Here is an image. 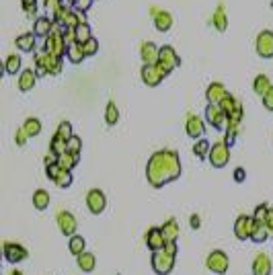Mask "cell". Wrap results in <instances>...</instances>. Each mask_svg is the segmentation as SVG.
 Instances as JSON below:
<instances>
[{
    "instance_id": "cell-1",
    "label": "cell",
    "mask_w": 273,
    "mask_h": 275,
    "mask_svg": "<svg viewBox=\"0 0 273 275\" xmlns=\"http://www.w3.org/2000/svg\"><path fill=\"white\" fill-rule=\"evenodd\" d=\"M181 158L177 150H158L148 158L146 179L154 189H161L181 177Z\"/></svg>"
},
{
    "instance_id": "cell-2",
    "label": "cell",
    "mask_w": 273,
    "mask_h": 275,
    "mask_svg": "<svg viewBox=\"0 0 273 275\" xmlns=\"http://www.w3.org/2000/svg\"><path fill=\"white\" fill-rule=\"evenodd\" d=\"M35 72H37V76H46V74L58 76L62 72V58L48 54V52H37L35 54Z\"/></svg>"
},
{
    "instance_id": "cell-3",
    "label": "cell",
    "mask_w": 273,
    "mask_h": 275,
    "mask_svg": "<svg viewBox=\"0 0 273 275\" xmlns=\"http://www.w3.org/2000/svg\"><path fill=\"white\" fill-rule=\"evenodd\" d=\"M43 52L54 54V56H60V58H64V56L68 54V43H66V39H64V27H60V25L54 23L52 33L46 37Z\"/></svg>"
},
{
    "instance_id": "cell-4",
    "label": "cell",
    "mask_w": 273,
    "mask_h": 275,
    "mask_svg": "<svg viewBox=\"0 0 273 275\" xmlns=\"http://www.w3.org/2000/svg\"><path fill=\"white\" fill-rule=\"evenodd\" d=\"M152 271L156 275H169L173 269H175V255H171L169 250H158V253H152Z\"/></svg>"
},
{
    "instance_id": "cell-5",
    "label": "cell",
    "mask_w": 273,
    "mask_h": 275,
    "mask_svg": "<svg viewBox=\"0 0 273 275\" xmlns=\"http://www.w3.org/2000/svg\"><path fill=\"white\" fill-rule=\"evenodd\" d=\"M210 165L214 169H224L230 161V146L226 142H216L212 144V150H210V156H208Z\"/></svg>"
},
{
    "instance_id": "cell-6",
    "label": "cell",
    "mask_w": 273,
    "mask_h": 275,
    "mask_svg": "<svg viewBox=\"0 0 273 275\" xmlns=\"http://www.w3.org/2000/svg\"><path fill=\"white\" fill-rule=\"evenodd\" d=\"M140 76H142V82L146 86H158L169 74L158 64H144L142 70H140Z\"/></svg>"
},
{
    "instance_id": "cell-7",
    "label": "cell",
    "mask_w": 273,
    "mask_h": 275,
    "mask_svg": "<svg viewBox=\"0 0 273 275\" xmlns=\"http://www.w3.org/2000/svg\"><path fill=\"white\" fill-rule=\"evenodd\" d=\"M206 267L216 275H224L228 271V267H230V259H228V255L224 250H212L208 255V259H206Z\"/></svg>"
},
{
    "instance_id": "cell-8",
    "label": "cell",
    "mask_w": 273,
    "mask_h": 275,
    "mask_svg": "<svg viewBox=\"0 0 273 275\" xmlns=\"http://www.w3.org/2000/svg\"><path fill=\"white\" fill-rule=\"evenodd\" d=\"M255 50H257V56H261L263 60H271L273 58V31L263 29L255 39Z\"/></svg>"
},
{
    "instance_id": "cell-9",
    "label": "cell",
    "mask_w": 273,
    "mask_h": 275,
    "mask_svg": "<svg viewBox=\"0 0 273 275\" xmlns=\"http://www.w3.org/2000/svg\"><path fill=\"white\" fill-rule=\"evenodd\" d=\"M158 66H161V68H163L167 74H171L175 68H179V66H181V58L177 56L175 48H171V45H163V48H161Z\"/></svg>"
},
{
    "instance_id": "cell-10",
    "label": "cell",
    "mask_w": 273,
    "mask_h": 275,
    "mask_svg": "<svg viewBox=\"0 0 273 275\" xmlns=\"http://www.w3.org/2000/svg\"><path fill=\"white\" fill-rule=\"evenodd\" d=\"M206 121L218 131H224L228 127V115L220 109V105H208L206 107Z\"/></svg>"
},
{
    "instance_id": "cell-11",
    "label": "cell",
    "mask_w": 273,
    "mask_h": 275,
    "mask_svg": "<svg viewBox=\"0 0 273 275\" xmlns=\"http://www.w3.org/2000/svg\"><path fill=\"white\" fill-rule=\"evenodd\" d=\"M56 224H58V228H60V232L64 234V236H68V238H72V236H76V228H78V222H76V218H74V214H70V212H58V216H56Z\"/></svg>"
},
{
    "instance_id": "cell-12",
    "label": "cell",
    "mask_w": 273,
    "mask_h": 275,
    "mask_svg": "<svg viewBox=\"0 0 273 275\" xmlns=\"http://www.w3.org/2000/svg\"><path fill=\"white\" fill-rule=\"evenodd\" d=\"M253 230H255V220H253V216L242 214V216L236 218V222H234V236H236L238 240H251Z\"/></svg>"
},
{
    "instance_id": "cell-13",
    "label": "cell",
    "mask_w": 273,
    "mask_h": 275,
    "mask_svg": "<svg viewBox=\"0 0 273 275\" xmlns=\"http://www.w3.org/2000/svg\"><path fill=\"white\" fill-rule=\"evenodd\" d=\"M86 208H88V212L95 214V216L103 214L105 208H107V197H105V193H103L101 189H90V191L86 193Z\"/></svg>"
},
{
    "instance_id": "cell-14",
    "label": "cell",
    "mask_w": 273,
    "mask_h": 275,
    "mask_svg": "<svg viewBox=\"0 0 273 275\" xmlns=\"http://www.w3.org/2000/svg\"><path fill=\"white\" fill-rule=\"evenodd\" d=\"M185 131H187L189 138H193L195 142L201 140L203 133H206V123H203V119H201L199 115L189 113V115H187V121H185Z\"/></svg>"
},
{
    "instance_id": "cell-15",
    "label": "cell",
    "mask_w": 273,
    "mask_h": 275,
    "mask_svg": "<svg viewBox=\"0 0 273 275\" xmlns=\"http://www.w3.org/2000/svg\"><path fill=\"white\" fill-rule=\"evenodd\" d=\"M3 253H5L7 263H13V265H17V263H21V261H25L29 257L27 248L21 246V244H17V242H5Z\"/></svg>"
},
{
    "instance_id": "cell-16",
    "label": "cell",
    "mask_w": 273,
    "mask_h": 275,
    "mask_svg": "<svg viewBox=\"0 0 273 275\" xmlns=\"http://www.w3.org/2000/svg\"><path fill=\"white\" fill-rule=\"evenodd\" d=\"M150 17H152V21H154V27H156L161 33L171 31V27H173V15H171L169 11L152 9V11H150Z\"/></svg>"
},
{
    "instance_id": "cell-17",
    "label": "cell",
    "mask_w": 273,
    "mask_h": 275,
    "mask_svg": "<svg viewBox=\"0 0 273 275\" xmlns=\"http://www.w3.org/2000/svg\"><path fill=\"white\" fill-rule=\"evenodd\" d=\"M146 246H148L152 253H158V250H163V248L167 246V240H165L161 228H150V230L146 232Z\"/></svg>"
},
{
    "instance_id": "cell-18",
    "label": "cell",
    "mask_w": 273,
    "mask_h": 275,
    "mask_svg": "<svg viewBox=\"0 0 273 275\" xmlns=\"http://www.w3.org/2000/svg\"><path fill=\"white\" fill-rule=\"evenodd\" d=\"M226 95H228V90H226V86H224L222 82H212V84L206 88L208 105H220Z\"/></svg>"
},
{
    "instance_id": "cell-19",
    "label": "cell",
    "mask_w": 273,
    "mask_h": 275,
    "mask_svg": "<svg viewBox=\"0 0 273 275\" xmlns=\"http://www.w3.org/2000/svg\"><path fill=\"white\" fill-rule=\"evenodd\" d=\"M140 56L144 64H158V56H161V48H156L154 41H144L140 45Z\"/></svg>"
},
{
    "instance_id": "cell-20",
    "label": "cell",
    "mask_w": 273,
    "mask_h": 275,
    "mask_svg": "<svg viewBox=\"0 0 273 275\" xmlns=\"http://www.w3.org/2000/svg\"><path fill=\"white\" fill-rule=\"evenodd\" d=\"M35 82H37V72H35V68H25V70L19 74V90H21V93L31 90V88L35 86Z\"/></svg>"
},
{
    "instance_id": "cell-21",
    "label": "cell",
    "mask_w": 273,
    "mask_h": 275,
    "mask_svg": "<svg viewBox=\"0 0 273 275\" xmlns=\"http://www.w3.org/2000/svg\"><path fill=\"white\" fill-rule=\"evenodd\" d=\"M253 275H271V259L267 255H257L253 261Z\"/></svg>"
},
{
    "instance_id": "cell-22",
    "label": "cell",
    "mask_w": 273,
    "mask_h": 275,
    "mask_svg": "<svg viewBox=\"0 0 273 275\" xmlns=\"http://www.w3.org/2000/svg\"><path fill=\"white\" fill-rule=\"evenodd\" d=\"M54 29V21L50 17H37L35 23H33V33L37 37H48Z\"/></svg>"
},
{
    "instance_id": "cell-23",
    "label": "cell",
    "mask_w": 273,
    "mask_h": 275,
    "mask_svg": "<svg viewBox=\"0 0 273 275\" xmlns=\"http://www.w3.org/2000/svg\"><path fill=\"white\" fill-rule=\"evenodd\" d=\"M161 230H163V236H165L167 242H177V238H179V224H177L175 218H169L161 226Z\"/></svg>"
},
{
    "instance_id": "cell-24",
    "label": "cell",
    "mask_w": 273,
    "mask_h": 275,
    "mask_svg": "<svg viewBox=\"0 0 273 275\" xmlns=\"http://www.w3.org/2000/svg\"><path fill=\"white\" fill-rule=\"evenodd\" d=\"M76 265H78V269L82 271V273H90V271H95V267H97V259H95V255L93 253H82L80 257H76Z\"/></svg>"
},
{
    "instance_id": "cell-25",
    "label": "cell",
    "mask_w": 273,
    "mask_h": 275,
    "mask_svg": "<svg viewBox=\"0 0 273 275\" xmlns=\"http://www.w3.org/2000/svg\"><path fill=\"white\" fill-rule=\"evenodd\" d=\"M269 236H271V232H269L267 224H265V222H255V230H253L251 240L257 242V244H263V242L269 240Z\"/></svg>"
},
{
    "instance_id": "cell-26",
    "label": "cell",
    "mask_w": 273,
    "mask_h": 275,
    "mask_svg": "<svg viewBox=\"0 0 273 275\" xmlns=\"http://www.w3.org/2000/svg\"><path fill=\"white\" fill-rule=\"evenodd\" d=\"M37 35L31 31V33H23V35H19L17 37V50H21V52H33L35 50V39Z\"/></svg>"
},
{
    "instance_id": "cell-27",
    "label": "cell",
    "mask_w": 273,
    "mask_h": 275,
    "mask_svg": "<svg viewBox=\"0 0 273 275\" xmlns=\"http://www.w3.org/2000/svg\"><path fill=\"white\" fill-rule=\"evenodd\" d=\"M271 86H273V84H271V80H269L267 74H257L255 80H253V90H255L259 97H263Z\"/></svg>"
},
{
    "instance_id": "cell-28",
    "label": "cell",
    "mask_w": 273,
    "mask_h": 275,
    "mask_svg": "<svg viewBox=\"0 0 273 275\" xmlns=\"http://www.w3.org/2000/svg\"><path fill=\"white\" fill-rule=\"evenodd\" d=\"M33 208H35L37 212H43V210L50 208V193H48L46 189H37V191L33 193Z\"/></svg>"
},
{
    "instance_id": "cell-29",
    "label": "cell",
    "mask_w": 273,
    "mask_h": 275,
    "mask_svg": "<svg viewBox=\"0 0 273 275\" xmlns=\"http://www.w3.org/2000/svg\"><path fill=\"white\" fill-rule=\"evenodd\" d=\"M212 25H214L218 31H226V27H228V17H226L222 5H220V7L216 9V13L212 15Z\"/></svg>"
},
{
    "instance_id": "cell-30",
    "label": "cell",
    "mask_w": 273,
    "mask_h": 275,
    "mask_svg": "<svg viewBox=\"0 0 273 275\" xmlns=\"http://www.w3.org/2000/svg\"><path fill=\"white\" fill-rule=\"evenodd\" d=\"M78 154H72V152H66V154H62L60 158H58V165H60V169L62 171H68V173H72V169L78 165Z\"/></svg>"
},
{
    "instance_id": "cell-31",
    "label": "cell",
    "mask_w": 273,
    "mask_h": 275,
    "mask_svg": "<svg viewBox=\"0 0 273 275\" xmlns=\"http://www.w3.org/2000/svg\"><path fill=\"white\" fill-rule=\"evenodd\" d=\"M21 127L27 131V135H29V138H35V135H39V133H41V121H39L37 117H27V119H25V123H23Z\"/></svg>"
},
{
    "instance_id": "cell-32",
    "label": "cell",
    "mask_w": 273,
    "mask_h": 275,
    "mask_svg": "<svg viewBox=\"0 0 273 275\" xmlns=\"http://www.w3.org/2000/svg\"><path fill=\"white\" fill-rule=\"evenodd\" d=\"M66 58L72 62V64H80L86 56H84V52H82V43H72V45H68V54H66Z\"/></svg>"
},
{
    "instance_id": "cell-33",
    "label": "cell",
    "mask_w": 273,
    "mask_h": 275,
    "mask_svg": "<svg viewBox=\"0 0 273 275\" xmlns=\"http://www.w3.org/2000/svg\"><path fill=\"white\" fill-rule=\"evenodd\" d=\"M68 248H70V253L72 255H76V257H80L82 253H86L84 248H86V240L82 238V236H72L70 240H68Z\"/></svg>"
},
{
    "instance_id": "cell-34",
    "label": "cell",
    "mask_w": 273,
    "mask_h": 275,
    "mask_svg": "<svg viewBox=\"0 0 273 275\" xmlns=\"http://www.w3.org/2000/svg\"><path fill=\"white\" fill-rule=\"evenodd\" d=\"M5 72H7V74H17V72H23V70H21V56L11 54V56L7 58V62H5Z\"/></svg>"
},
{
    "instance_id": "cell-35",
    "label": "cell",
    "mask_w": 273,
    "mask_h": 275,
    "mask_svg": "<svg viewBox=\"0 0 273 275\" xmlns=\"http://www.w3.org/2000/svg\"><path fill=\"white\" fill-rule=\"evenodd\" d=\"M50 152H54V154H58V156L66 154V152H68V142L62 140V138H58V135H54L52 142H50Z\"/></svg>"
},
{
    "instance_id": "cell-36",
    "label": "cell",
    "mask_w": 273,
    "mask_h": 275,
    "mask_svg": "<svg viewBox=\"0 0 273 275\" xmlns=\"http://www.w3.org/2000/svg\"><path fill=\"white\" fill-rule=\"evenodd\" d=\"M210 150H212V144H210L208 140H203V138L193 144V154H195L197 158H208V156H210Z\"/></svg>"
},
{
    "instance_id": "cell-37",
    "label": "cell",
    "mask_w": 273,
    "mask_h": 275,
    "mask_svg": "<svg viewBox=\"0 0 273 275\" xmlns=\"http://www.w3.org/2000/svg\"><path fill=\"white\" fill-rule=\"evenodd\" d=\"M72 11H74V9H72V7H68V5L64 3V5H62V7L58 9V13H56V15L52 17V21H54L56 25H60V27H64V25H66V19L70 17V13H72Z\"/></svg>"
},
{
    "instance_id": "cell-38",
    "label": "cell",
    "mask_w": 273,
    "mask_h": 275,
    "mask_svg": "<svg viewBox=\"0 0 273 275\" xmlns=\"http://www.w3.org/2000/svg\"><path fill=\"white\" fill-rule=\"evenodd\" d=\"M105 121H107V125H115V123L119 121V109H117V105H115L113 101L107 103V109H105Z\"/></svg>"
},
{
    "instance_id": "cell-39",
    "label": "cell",
    "mask_w": 273,
    "mask_h": 275,
    "mask_svg": "<svg viewBox=\"0 0 273 275\" xmlns=\"http://www.w3.org/2000/svg\"><path fill=\"white\" fill-rule=\"evenodd\" d=\"M238 127H240V123H236V121H228V127H226V138H224V142H226L228 146H234V142H236V135H238Z\"/></svg>"
},
{
    "instance_id": "cell-40",
    "label": "cell",
    "mask_w": 273,
    "mask_h": 275,
    "mask_svg": "<svg viewBox=\"0 0 273 275\" xmlns=\"http://www.w3.org/2000/svg\"><path fill=\"white\" fill-rule=\"evenodd\" d=\"M74 31H76V43H86V41L93 37V33H90V25H88V23L78 25Z\"/></svg>"
},
{
    "instance_id": "cell-41",
    "label": "cell",
    "mask_w": 273,
    "mask_h": 275,
    "mask_svg": "<svg viewBox=\"0 0 273 275\" xmlns=\"http://www.w3.org/2000/svg\"><path fill=\"white\" fill-rule=\"evenodd\" d=\"M54 135H58V138H62V140H70V138L74 135L72 133V123L70 121H60V125H58V129H56V133Z\"/></svg>"
},
{
    "instance_id": "cell-42",
    "label": "cell",
    "mask_w": 273,
    "mask_h": 275,
    "mask_svg": "<svg viewBox=\"0 0 273 275\" xmlns=\"http://www.w3.org/2000/svg\"><path fill=\"white\" fill-rule=\"evenodd\" d=\"M236 103H238V99H234V97L228 93V95L222 99V103H220V109H222V111H224V113L230 117V115H232V111L236 109Z\"/></svg>"
},
{
    "instance_id": "cell-43",
    "label": "cell",
    "mask_w": 273,
    "mask_h": 275,
    "mask_svg": "<svg viewBox=\"0 0 273 275\" xmlns=\"http://www.w3.org/2000/svg\"><path fill=\"white\" fill-rule=\"evenodd\" d=\"M82 52H84V56H86V58H88V56H95V54L99 52V39L90 37L86 43H82Z\"/></svg>"
},
{
    "instance_id": "cell-44",
    "label": "cell",
    "mask_w": 273,
    "mask_h": 275,
    "mask_svg": "<svg viewBox=\"0 0 273 275\" xmlns=\"http://www.w3.org/2000/svg\"><path fill=\"white\" fill-rule=\"evenodd\" d=\"M54 183H56L60 189H68V187L72 185V173H68V171H62V173H60V177H58Z\"/></svg>"
},
{
    "instance_id": "cell-45",
    "label": "cell",
    "mask_w": 273,
    "mask_h": 275,
    "mask_svg": "<svg viewBox=\"0 0 273 275\" xmlns=\"http://www.w3.org/2000/svg\"><path fill=\"white\" fill-rule=\"evenodd\" d=\"M267 214H269V205H267V203H259V205L255 208L253 220H255V222H265V220H267Z\"/></svg>"
},
{
    "instance_id": "cell-46",
    "label": "cell",
    "mask_w": 273,
    "mask_h": 275,
    "mask_svg": "<svg viewBox=\"0 0 273 275\" xmlns=\"http://www.w3.org/2000/svg\"><path fill=\"white\" fill-rule=\"evenodd\" d=\"M80 150H82V140L78 135H72L70 140H68V152H72V154H78L80 156Z\"/></svg>"
},
{
    "instance_id": "cell-47",
    "label": "cell",
    "mask_w": 273,
    "mask_h": 275,
    "mask_svg": "<svg viewBox=\"0 0 273 275\" xmlns=\"http://www.w3.org/2000/svg\"><path fill=\"white\" fill-rule=\"evenodd\" d=\"M21 7L27 17H33L37 13V0H21Z\"/></svg>"
},
{
    "instance_id": "cell-48",
    "label": "cell",
    "mask_w": 273,
    "mask_h": 275,
    "mask_svg": "<svg viewBox=\"0 0 273 275\" xmlns=\"http://www.w3.org/2000/svg\"><path fill=\"white\" fill-rule=\"evenodd\" d=\"M62 5H64V0H46V9H48L50 17H54Z\"/></svg>"
},
{
    "instance_id": "cell-49",
    "label": "cell",
    "mask_w": 273,
    "mask_h": 275,
    "mask_svg": "<svg viewBox=\"0 0 273 275\" xmlns=\"http://www.w3.org/2000/svg\"><path fill=\"white\" fill-rule=\"evenodd\" d=\"M60 173H62L60 165H50V167H46V177L52 179V181H56V179L60 177Z\"/></svg>"
},
{
    "instance_id": "cell-50",
    "label": "cell",
    "mask_w": 273,
    "mask_h": 275,
    "mask_svg": "<svg viewBox=\"0 0 273 275\" xmlns=\"http://www.w3.org/2000/svg\"><path fill=\"white\" fill-rule=\"evenodd\" d=\"M261 99H263V107H265L267 111H273V86H271Z\"/></svg>"
},
{
    "instance_id": "cell-51",
    "label": "cell",
    "mask_w": 273,
    "mask_h": 275,
    "mask_svg": "<svg viewBox=\"0 0 273 275\" xmlns=\"http://www.w3.org/2000/svg\"><path fill=\"white\" fill-rule=\"evenodd\" d=\"M27 140H29L27 131H25L23 127H19V129H17V133H15V142H17V146H25V144H27Z\"/></svg>"
},
{
    "instance_id": "cell-52",
    "label": "cell",
    "mask_w": 273,
    "mask_h": 275,
    "mask_svg": "<svg viewBox=\"0 0 273 275\" xmlns=\"http://www.w3.org/2000/svg\"><path fill=\"white\" fill-rule=\"evenodd\" d=\"M93 3H95V0H74V5H72V7H74L76 11L86 13V11L90 9V5H93Z\"/></svg>"
},
{
    "instance_id": "cell-53",
    "label": "cell",
    "mask_w": 273,
    "mask_h": 275,
    "mask_svg": "<svg viewBox=\"0 0 273 275\" xmlns=\"http://www.w3.org/2000/svg\"><path fill=\"white\" fill-rule=\"evenodd\" d=\"M64 39H66V43H68V45L76 43V31H74V29H66V27H64Z\"/></svg>"
},
{
    "instance_id": "cell-54",
    "label": "cell",
    "mask_w": 273,
    "mask_h": 275,
    "mask_svg": "<svg viewBox=\"0 0 273 275\" xmlns=\"http://www.w3.org/2000/svg\"><path fill=\"white\" fill-rule=\"evenodd\" d=\"M244 179H246V171H244L242 167H236V169H234V181H236V183H242Z\"/></svg>"
},
{
    "instance_id": "cell-55",
    "label": "cell",
    "mask_w": 273,
    "mask_h": 275,
    "mask_svg": "<svg viewBox=\"0 0 273 275\" xmlns=\"http://www.w3.org/2000/svg\"><path fill=\"white\" fill-rule=\"evenodd\" d=\"M189 226H191L193 230H199V228H201V218H199L197 214H191V218H189Z\"/></svg>"
},
{
    "instance_id": "cell-56",
    "label": "cell",
    "mask_w": 273,
    "mask_h": 275,
    "mask_svg": "<svg viewBox=\"0 0 273 275\" xmlns=\"http://www.w3.org/2000/svg\"><path fill=\"white\" fill-rule=\"evenodd\" d=\"M58 154H54V152H48L46 154V158H43V163H46V167H50V165H58Z\"/></svg>"
},
{
    "instance_id": "cell-57",
    "label": "cell",
    "mask_w": 273,
    "mask_h": 275,
    "mask_svg": "<svg viewBox=\"0 0 273 275\" xmlns=\"http://www.w3.org/2000/svg\"><path fill=\"white\" fill-rule=\"evenodd\" d=\"M265 224H267V228H269V232H271V236H273V208H269V214H267Z\"/></svg>"
},
{
    "instance_id": "cell-58",
    "label": "cell",
    "mask_w": 273,
    "mask_h": 275,
    "mask_svg": "<svg viewBox=\"0 0 273 275\" xmlns=\"http://www.w3.org/2000/svg\"><path fill=\"white\" fill-rule=\"evenodd\" d=\"M165 250H169L171 255H175V257H177V242H167Z\"/></svg>"
},
{
    "instance_id": "cell-59",
    "label": "cell",
    "mask_w": 273,
    "mask_h": 275,
    "mask_svg": "<svg viewBox=\"0 0 273 275\" xmlns=\"http://www.w3.org/2000/svg\"><path fill=\"white\" fill-rule=\"evenodd\" d=\"M11 275H23V271H19V269H15V271H11Z\"/></svg>"
}]
</instances>
